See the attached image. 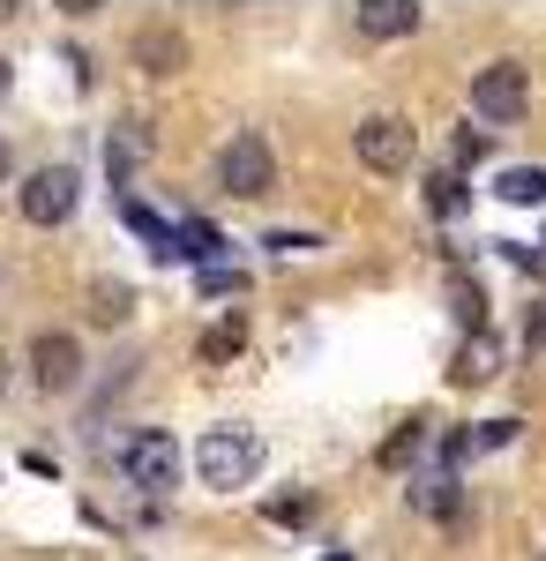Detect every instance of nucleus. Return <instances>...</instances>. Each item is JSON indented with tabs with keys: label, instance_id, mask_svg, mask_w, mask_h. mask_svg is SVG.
Here are the masks:
<instances>
[{
	"label": "nucleus",
	"instance_id": "nucleus-1",
	"mask_svg": "<svg viewBox=\"0 0 546 561\" xmlns=\"http://www.w3.org/2000/svg\"><path fill=\"white\" fill-rule=\"evenodd\" d=\"M471 113H479L487 128H516V121L532 113V76H524V60H487V68L471 76Z\"/></svg>",
	"mask_w": 546,
	"mask_h": 561
},
{
	"label": "nucleus",
	"instance_id": "nucleus-2",
	"mask_svg": "<svg viewBox=\"0 0 546 561\" xmlns=\"http://www.w3.org/2000/svg\"><path fill=\"white\" fill-rule=\"evenodd\" d=\"M195 472H203V486H248L262 472V442L248 427H211L195 442Z\"/></svg>",
	"mask_w": 546,
	"mask_h": 561
},
{
	"label": "nucleus",
	"instance_id": "nucleus-3",
	"mask_svg": "<svg viewBox=\"0 0 546 561\" xmlns=\"http://www.w3.org/2000/svg\"><path fill=\"white\" fill-rule=\"evenodd\" d=\"M121 472H127V486H143V494H166L172 479H180V442L158 434V427L127 434L121 442Z\"/></svg>",
	"mask_w": 546,
	"mask_h": 561
},
{
	"label": "nucleus",
	"instance_id": "nucleus-4",
	"mask_svg": "<svg viewBox=\"0 0 546 561\" xmlns=\"http://www.w3.org/2000/svg\"><path fill=\"white\" fill-rule=\"evenodd\" d=\"M352 150H360L367 173H405L412 150H420V135H412V121H397V113H375V121L352 128Z\"/></svg>",
	"mask_w": 546,
	"mask_h": 561
},
{
	"label": "nucleus",
	"instance_id": "nucleus-5",
	"mask_svg": "<svg viewBox=\"0 0 546 561\" xmlns=\"http://www.w3.org/2000/svg\"><path fill=\"white\" fill-rule=\"evenodd\" d=\"M217 180H225V195H240V203H254V195H270V187H277V165H270V142H262V135H232V142L217 150Z\"/></svg>",
	"mask_w": 546,
	"mask_h": 561
},
{
	"label": "nucleus",
	"instance_id": "nucleus-6",
	"mask_svg": "<svg viewBox=\"0 0 546 561\" xmlns=\"http://www.w3.org/2000/svg\"><path fill=\"white\" fill-rule=\"evenodd\" d=\"M23 217L31 225H68L76 217V203H83V180H76V165H38V173L23 180Z\"/></svg>",
	"mask_w": 546,
	"mask_h": 561
},
{
	"label": "nucleus",
	"instance_id": "nucleus-7",
	"mask_svg": "<svg viewBox=\"0 0 546 561\" xmlns=\"http://www.w3.org/2000/svg\"><path fill=\"white\" fill-rule=\"evenodd\" d=\"M31 375H38V389L68 397V389L83 382V345H76L68 330H45L38 345H31Z\"/></svg>",
	"mask_w": 546,
	"mask_h": 561
},
{
	"label": "nucleus",
	"instance_id": "nucleus-8",
	"mask_svg": "<svg viewBox=\"0 0 546 561\" xmlns=\"http://www.w3.org/2000/svg\"><path fill=\"white\" fill-rule=\"evenodd\" d=\"M127 53H135V68H143V76H180V68H187V38H180L172 23H143Z\"/></svg>",
	"mask_w": 546,
	"mask_h": 561
},
{
	"label": "nucleus",
	"instance_id": "nucleus-9",
	"mask_svg": "<svg viewBox=\"0 0 546 561\" xmlns=\"http://www.w3.org/2000/svg\"><path fill=\"white\" fill-rule=\"evenodd\" d=\"M352 23H360L367 38H412V31H420V8H412V0H367Z\"/></svg>",
	"mask_w": 546,
	"mask_h": 561
},
{
	"label": "nucleus",
	"instance_id": "nucleus-10",
	"mask_svg": "<svg viewBox=\"0 0 546 561\" xmlns=\"http://www.w3.org/2000/svg\"><path fill=\"white\" fill-rule=\"evenodd\" d=\"M217 248H225V240H217V225H203V217H180V225H172L166 262H203V270H211Z\"/></svg>",
	"mask_w": 546,
	"mask_h": 561
},
{
	"label": "nucleus",
	"instance_id": "nucleus-11",
	"mask_svg": "<svg viewBox=\"0 0 546 561\" xmlns=\"http://www.w3.org/2000/svg\"><path fill=\"white\" fill-rule=\"evenodd\" d=\"M494 375H502V345H494V337H487V330H479V337H464V352H457V367H450V382H494Z\"/></svg>",
	"mask_w": 546,
	"mask_h": 561
},
{
	"label": "nucleus",
	"instance_id": "nucleus-12",
	"mask_svg": "<svg viewBox=\"0 0 546 561\" xmlns=\"http://www.w3.org/2000/svg\"><path fill=\"white\" fill-rule=\"evenodd\" d=\"M240 345H248V322H240V314L211 322V330H203V367H225V359H240Z\"/></svg>",
	"mask_w": 546,
	"mask_h": 561
},
{
	"label": "nucleus",
	"instance_id": "nucleus-13",
	"mask_svg": "<svg viewBox=\"0 0 546 561\" xmlns=\"http://www.w3.org/2000/svg\"><path fill=\"white\" fill-rule=\"evenodd\" d=\"M494 195H502V203H546V165H509V173L494 180Z\"/></svg>",
	"mask_w": 546,
	"mask_h": 561
},
{
	"label": "nucleus",
	"instance_id": "nucleus-14",
	"mask_svg": "<svg viewBox=\"0 0 546 561\" xmlns=\"http://www.w3.org/2000/svg\"><path fill=\"white\" fill-rule=\"evenodd\" d=\"M90 314L113 330V322H127V314H135V293H127V285H90Z\"/></svg>",
	"mask_w": 546,
	"mask_h": 561
},
{
	"label": "nucleus",
	"instance_id": "nucleus-15",
	"mask_svg": "<svg viewBox=\"0 0 546 561\" xmlns=\"http://www.w3.org/2000/svg\"><path fill=\"white\" fill-rule=\"evenodd\" d=\"M143 150H150V142H143V128H121V135H113V142H105V173L121 180L127 165H135V158H143Z\"/></svg>",
	"mask_w": 546,
	"mask_h": 561
},
{
	"label": "nucleus",
	"instance_id": "nucleus-16",
	"mask_svg": "<svg viewBox=\"0 0 546 561\" xmlns=\"http://www.w3.org/2000/svg\"><path fill=\"white\" fill-rule=\"evenodd\" d=\"M457 314H464V330H471V337L487 330V293H479L471 277H457Z\"/></svg>",
	"mask_w": 546,
	"mask_h": 561
},
{
	"label": "nucleus",
	"instance_id": "nucleus-17",
	"mask_svg": "<svg viewBox=\"0 0 546 561\" xmlns=\"http://www.w3.org/2000/svg\"><path fill=\"white\" fill-rule=\"evenodd\" d=\"M426 187H434V210H442V217H457V210H464V180H457V173H434Z\"/></svg>",
	"mask_w": 546,
	"mask_h": 561
},
{
	"label": "nucleus",
	"instance_id": "nucleus-18",
	"mask_svg": "<svg viewBox=\"0 0 546 561\" xmlns=\"http://www.w3.org/2000/svg\"><path fill=\"white\" fill-rule=\"evenodd\" d=\"M240 285H248V277H240V270H225V262H211V270H203V293H211V300L240 293Z\"/></svg>",
	"mask_w": 546,
	"mask_h": 561
},
{
	"label": "nucleus",
	"instance_id": "nucleus-19",
	"mask_svg": "<svg viewBox=\"0 0 546 561\" xmlns=\"http://www.w3.org/2000/svg\"><path fill=\"white\" fill-rule=\"evenodd\" d=\"M524 345H539V352H546V293L524 307Z\"/></svg>",
	"mask_w": 546,
	"mask_h": 561
},
{
	"label": "nucleus",
	"instance_id": "nucleus-20",
	"mask_svg": "<svg viewBox=\"0 0 546 561\" xmlns=\"http://www.w3.org/2000/svg\"><path fill=\"white\" fill-rule=\"evenodd\" d=\"M420 434H426V420H412V427L397 434V442H389V449H382V457H389V465H405V457H412V449H420Z\"/></svg>",
	"mask_w": 546,
	"mask_h": 561
},
{
	"label": "nucleus",
	"instance_id": "nucleus-21",
	"mask_svg": "<svg viewBox=\"0 0 546 561\" xmlns=\"http://www.w3.org/2000/svg\"><path fill=\"white\" fill-rule=\"evenodd\" d=\"M270 517H277V524H307V517H315V502H307V494H293V502H270Z\"/></svg>",
	"mask_w": 546,
	"mask_h": 561
},
{
	"label": "nucleus",
	"instance_id": "nucleus-22",
	"mask_svg": "<svg viewBox=\"0 0 546 561\" xmlns=\"http://www.w3.org/2000/svg\"><path fill=\"white\" fill-rule=\"evenodd\" d=\"M270 248H277V255H307V248H322V240H315V232H270Z\"/></svg>",
	"mask_w": 546,
	"mask_h": 561
},
{
	"label": "nucleus",
	"instance_id": "nucleus-23",
	"mask_svg": "<svg viewBox=\"0 0 546 561\" xmlns=\"http://www.w3.org/2000/svg\"><path fill=\"white\" fill-rule=\"evenodd\" d=\"M479 158H487V135L464 128V135H457V165H479Z\"/></svg>",
	"mask_w": 546,
	"mask_h": 561
},
{
	"label": "nucleus",
	"instance_id": "nucleus-24",
	"mask_svg": "<svg viewBox=\"0 0 546 561\" xmlns=\"http://www.w3.org/2000/svg\"><path fill=\"white\" fill-rule=\"evenodd\" d=\"M0 389H8V352H0Z\"/></svg>",
	"mask_w": 546,
	"mask_h": 561
},
{
	"label": "nucleus",
	"instance_id": "nucleus-25",
	"mask_svg": "<svg viewBox=\"0 0 546 561\" xmlns=\"http://www.w3.org/2000/svg\"><path fill=\"white\" fill-rule=\"evenodd\" d=\"M0 180H8V142H0Z\"/></svg>",
	"mask_w": 546,
	"mask_h": 561
},
{
	"label": "nucleus",
	"instance_id": "nucleus-26",
	"mask_svg": "<svg viewBox=\"0 0 546 561\" xmlns=\"http://www.w3.org/2000/svg\"><path fill=\"white\" fill-rule=\"evenodd\" d=\"M322 561H352V554H344V547H337V554H322Z\"/></svg>",
	"mask_w": 546,
	"mask_h": 561
},
{
	"label": "nucleus",
	"instance_id": "nucleus-27",
	"mask_svg": "<svg viewBox=\"0 0 546 561\" xmlns=\"http://www.w3.org/2000/svg\"><path fill=\"white\" fill-rule=\"evenodd\" d=\"M539 561H546V547H539Z\"/></svg>",
	"mask_w": 546,
	"mask_h": 561
},
{
	"label": "nucleus",
	"instance_id": "nucleus-28",
	"mask_svg": "<svg viewBox=\"0 0 546 561\" xmlns=\"http://www.w3.org/2000/svg\"><path fill=\"white\" fill-rule=\"evenodd\" d=\"M539 248H546V240H539Z\"/></svg>",
	"mask_w": 546,
	"mask_h": 561
}]
</instances>
